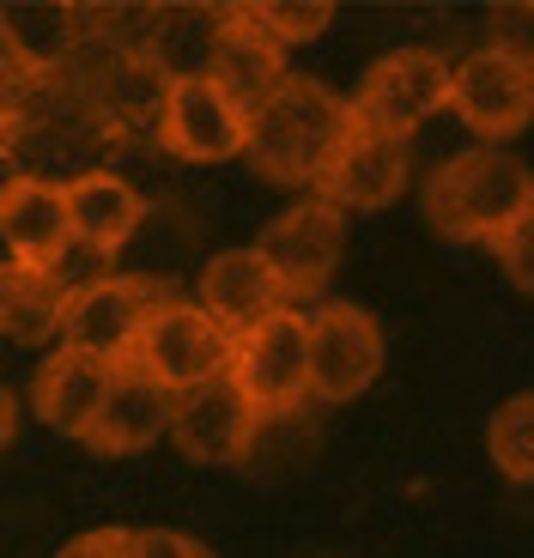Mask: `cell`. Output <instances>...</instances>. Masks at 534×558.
<instances>
[{"label":"cell","instance_id":"14","mask_svg":"<svg viewBox=\"0 0 534 558\" xmlns=\"http://www.w3.org/2000/svg\"><path fill=\"white\" fill-rule=\"evenodd\" d=\"M207 80L250 116L255 104H267L286 85V49L262 25H250L238 7H219V37H213V56H207Z\"/></svg>","mask_w":534,"mask_h":558},{"label":"cell","instance_id":"20","mask_svg":"<svg viewBox=\"0 0 534 558\" xmlns=\"http://www.w3.org/2000/svg\"><path fill=\"white\" fill-rule=\"evenodd\" d=\"M0 19H7L13 43L25 49V61L37 73L68 68L80 37H85V19L73 13V7H0Z\"/></svg>","mask_w":534,"mask_h":558},{"label":"cell","instance_id":"8","mask_svg":"<svg viewBox=\"0 0 534 558\" xmlns=\"http://www.w3.org/2000/svg\"><path fill=\"white\" fill-rule=\"evenodd\" d=\"M310 322V395L328 407L359 401L383 377V328L359 304H323Z\"/></svg>","mask_w":534,"mask_h":558},{"label":"cell","instance_id":"11","mask_svg":"<svg viewBox=\"0 0 534 558\" xmlns=\"http://www.w3.org/2000/svg\"><path fill=\"white\" fill-rule=\"evenodd\" d=\"M255 432H262V418L231 389V377H213V383H195V389L170 395V444L183 449L189 461L238 468L255 449Z\"/></svg>","mask_w":534,"mask_h":558},{"label":"cell","instance_id":"19","mask_svg":"<svg viewBox=\"0 0 534 558\" xmlns=\"http://www.w3.org/2000/svg\"><path fill=\"white\" fill-rule=\"evenodd\" d=\"M61 316H68V286L56 274L0 262V335L19 347H43L61 335Z\"/></svg>","mask_w":534,"mask_h":558},{"label":"cell","instance_id":"22","mask_svg":"<svg viewBox=\"0 0 534 558\" xmlns=\"http://www.w3.org/2000/svg\"><path fill=\"white\" fill-rule=\"evenodd\" d=\"M250 25H262L267 37L280 43H310V37H323L328 31V19H335V7L328 0H243L238 7Z\"/></svg>","mask_w":534,"mask_h":558},{"label":"cell","instance_id":"7","mask_svg":"<svg viewBox=\"0 0 534 558\" xmlns=\"http://www.w3.org/2000/svg\"><path fill=\"white\" fill-rule=\"evenodd\" d=\"M340 250H347V213L328 207L323 195L286 207L280 219L255 238V255L274 267L286 304H292V298H316V292H323L328 279H335V267H340Z\"/></svg>","mask_w":534,"mask_h":558},{"label":"cell","instance_id":"18","mask_svg":"<svg viewBox=\"0 0 534 558\" xmlns=\"http://www.w3.org/2000/svg\"><path fill=\"white\" fill-rule=\"evenodd\" d=\"M68 219H73V243L92 255H116L146 219V201L134 182H122L116 170H85L68 182Z\"/></svg>","mask_w":534,"mask_h":558},{"label":"cell","instance_id":"15","mask_svg":"<svg viewBox=\"0 0 534 558\" xmlns=\"http://www.w3.org/2000/svg\"><path fill=\"white\" fill-rule=\"evenodd\" d=\"M408 140H383L359 128L347 140V153L335 158V170L316 182V195L340 213H383L408 195Z\"/></svg>","mask_w":534,"mask_h":558},{"label":"cell","instance_id":"9","mask_svg":"<svg viewBox=\"0 0 534 558\" xmlns=\"http://www.w3.org/2000/svg\"><path fill=\"white\" fill-rule=\"evenodd\" d=\"M158 140H165L170 158L183 165H226V158L243 153L250 140V116L207 80H170L165 98H158Z\"/></svg>","mask_w":534,"mask_h":558},{"label":"cell","instance_id":"16","mask_svg":"<svg viewBox=\"0 0 534 558\" xmlns=\"http://www.w3.org/2000/svg\"><path fill=\"white\" fill-rule=\"evenodd\" d=\"M165 432H170V389H158L134 364H116V377L104 389V407L92 418L85 444L98 449V456H141Z\"/></svg>","mask_w":534,"mask_h":558},{"label":"cell","instance_id":"29","mask_svg":"<svg viewBox=\"0 0 534 558\" xmlns=\"http://www.w3.org/2000/svg\"><path fill=\"white\" fill-rule=\"evenodd\" d=\"M13 128H19V110H13V104H0V146L13 140Z\"/></svg>","mask_w":534,"mask_h":558},{"label":"cell","instance_id":"6","mask_svg":"<svg viewBox=\"0 0 534 558\" xmlns=\"http://www.w3.org/2000/svg\"><path fill=\"white\" fill-rule=\"evenodd\" d=\"M226 359H231V340L219 335L213 316L201 304H189V298H165V304L146 316L134 352H128V364L146 371V377H153L158 389H170V395L226 377Z\"/></svg>","mask_w":534,"mask_h":558},{"label":"cell","instance_id":"10","mask_svg":"<svg viewBox=\"0 0 534 558\" xmlns=\"http://www.w3.org/2000/svg\"><path fill=\"white\" fill-rule=\"evenodd\" d=\"M450 110L474 128L486 146L522 134L534 122V68L505 61L493 49H474V56L450 61Z\"/></svg>","mask_w":534,"mask_h":558},{"label":"cell","instance_id":"2","mask_svg":"<svg viewBox=\"0 0 534 558\" xmlns=\"http://www.w3.org/2000/svg\"><path fill=\"white\" fill-rule=\"evenodd\" d=\"M534 201V170L505 146H468V153L432 165L420 189L425 225L450 243H498Z\"/></svg>","mask_w":534,"mask_h":558},{"label":"cell","instance_id":"24","mask_svg":"<svg viewBox=\"0 0 534 558\" xmlns=\"http://www.w3.org/2000/svg\"><path fill=\"white\" fill-rule=\"evenodd\" d=\"M493 250H498V262H505L510 286L534 298V201H529V207L517 213V225H510V231H505V238L493 243Z\"/></svg>","mask_w":534,"mask_h":558},{"label":"cell","instance_id":"21","mask_svg":"<svg viewBox=\"0 0 534 558\" xmlns=\"http://www.w3.org/2000/svg\"><path fill=\"white\" fill-rule=\"evenodd\" d=\"M486 449H493V468L517 486H534V389L510 395L505 407L486 425Z\"/></svg>","mask_w":534,"mask_h":558},{"label":"cell","instance_id":"1","mask_svg":"<svg viewBox=\"0 0 534 558\" xmlns=\"http://www.w3.org/2000/svg\"><path fill=\"white\" fill-rule=\"evenodd\" d=\"M352 134H359L352 98H340L335 85H323V80L286 73L280 92L250 110V140H243V158H250L267 182H286V189H316V182L335 170V158L347 153Z\"/></svg>","mask_w":534,"mask_h":558},{"label":"cell","instance_id":"3","mask_svg":"<svg viewBox=\"0 0 534 558\" xmlns=\"http://www.w3.org/2000/svg\"><path fill=\"white\" fill-rule=\"evenodd\" d=\"M226 377L255 407V418L304 407L310 401V322L298 310H280L262 328L238 335L231 340V359H226Z\"/></svg>","mask_w":534,"mask_h":558},{"label":"cell","instance_id":"12","mask_svg":"<svg viewBox=\"0 0 534 558\" xmlns=\"http://www.w3.org/2000/svg\"><path fill=\"white\" fill-rule=\"evenodd\" d=\"M0 243L7 262L56 274L61 255L73 250V219H68V182L49 177H7L0 182Z\"/></svg>","mask_w":534,"mask_h":558},{"label":"cell","instance_id":"17","mask_svg":"<svg viewBox=\"0 0 534 558\" xmlns=\"http://www.w3.org/2000/svg\"><path fill=\"white\" fill-rule=\"evenodd\" d=\"M110 377H116V364L85 359V352H73V347H56L49 359L37 364V377H31V407H37V418L49 425V432L80 437L85 444V432H92V418H98V407H104Z\"/></svg>","mask_w":534,"mask_h":558},{"label":"cell","instance_id":"25","mask_svg":"<svg viewBox=\"0 0 534 558\" xmlns=\"http://www.w3.org/2000/svg\"><path fill=\"white\" fill-rule=\"evenodd\" d=\"M128 558H213L195 534H177V529H134V546Z\"/></svg>","mask_w":534,"mask_h":558},{"label":"cell","instance_id":"26","mask_svg":"<svg viewBox=\"0 0 534 558\" xmlns=\"http://www.w3.org/2000/svg\"><path fill=\"white\" fill-rule=\"evenodd\" d=\"M37 80H43V73L25 61V49L13 43V31H7V19H0V104L25 98V92H31Z\"/></svg>","mask_w":534,"mask_h":558},{"label":"cell","instance_id":"28","mask_svg":"<svg viewBox=\"0 0 534 558\" xmlns=\"http://www.w3.org/2000/svg\"><path fill=\"white\" fill-rule=\"evenodd\" d=\"M13 437H19V395L0 383V449L13 444Z\"/></svg>","mask_w":534,"mask_h":558},{"label":"cell","instance_id":"4","mask_svg":"<svg viewBox=\"0 0 534 558\" xmlns=\"http://www.w3.org/2000/svg\"><path fill=\"white\" fill-rule=\"evenodd\" d=\"M165 298H177V292L153 274H104V279H92V286L68 292L61 347L85 352V359H104V364H128L146 316H153Z\"/></svg>","mask_w":534,"mask_h":558},{"label":"cell","instance_id":"13","mask_svg":"<svg viewBox=\"0 0 534 558\" xmlns=\"http://www.w3.org/2000/svg\"><path fill=\"white\" fill-rule=\"evenodd\" d=\"M195 304L207 310L213 328H219L226 340L250 335V328H262L267 316L292 310L286 292H280V279H274V267L255 255V243L250 250H219L207 267H201V298Z\"/></svg>","mask_w":534,"mask_h":558},{"label":"cell","instance_id":"5","mask_svg":"<svg viewBox=\"0 0 534 558\" xmlns=\"http://www.w3.org/2000/svg\"><path fill=\"white\" fill-rule=\"evenodd\" d=\"M437 110H450V61L437 49H395L365 73L352 116L365 134L383 140H413Z\"/></svg>","mask_w":534,"mask_h":558},{"label":"cell","instance_id":"23","mask_svg":"<svg viewBox=\"0 0 534 558\" xmlns=\"http://www.w3.org/2000/svg\"><path fill=\"white\" fill-rule=\"evenodd\" d=\"M486 49L534 68V0H498L486 13Z\"/></svg>","mask_w":534,"mask_h":558},{"label":"cell","instance_id":"27","mask_svg":"<svg viewBox=\"0 0 534 558\" xmlns=\"http://www.w3.org/2000/svg\"><path fill=\"white\" fill-rule=\"evenodd\" d=\"M128 546H134V529H85V534H73L68 546H61L56 558H128Z\"/></svg>","mask_w":534,"mask_h":558}]
</instances>
